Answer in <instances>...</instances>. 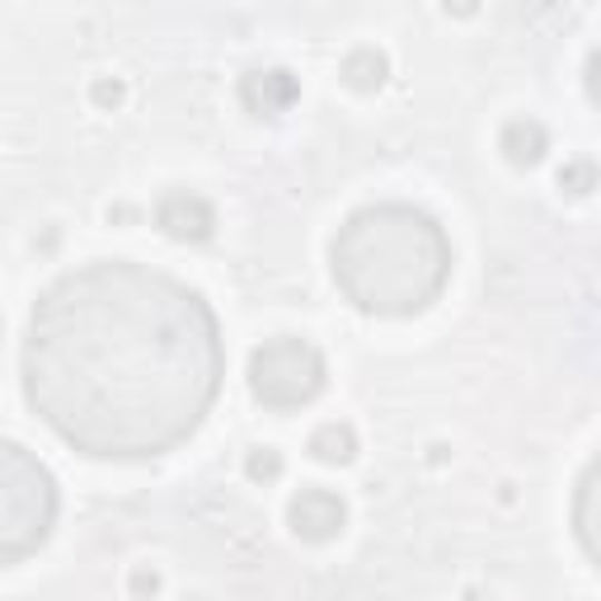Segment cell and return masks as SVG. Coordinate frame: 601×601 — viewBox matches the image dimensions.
<instances>
[{
  "instance_id": "cell-14",
  "label": "cell",
  "mask_w": 601,
  "mask_h": 601,
  "mask_svg": "<svg viewBox=\"0 0 601 601\" xmlns=\"http://www.w3.org/2000/svg\"><path fill=\"white\" fill-rule=\"evenodd\" d=\"M90 99L99 104V109H118V104L127 99V85H122L118 76H99V80L90 85Z\"/></svg>"
},
{
  "instance_id": "cell-7",
  "label": "cell",
  "mask_w": 601,
  "mask_h": 601,
  "mask_svg": "<svg viewBox=\"0 0 601 601\" xmlns=\"http://www.w3.org/2000/svg\"><path fill=\"white\" fill-rule=\"evenodd\" d=\"M300 99V80L287 67H254L240 76V104L254 118H283Z\"/></svg>"
},
{
  "instance_id": "cell-6",
  "label": "cell",
  "mask_w": 601,
  "mask_h": 601,
  "mask_svg": "<svg viewBox=\"0 0 601 601\" xmlns=\"http://www.w3.org/2000/svg\"><path fill=\"white\" fill-rule=\"evenodd\" d=\"M156 226L179 245H203L217 235V207H211L203 193H188V188H175L165 193L156 203Z\"/></svg>"
},
{
  "instance_id": "cell-2",
  "label": "cell",
  "mask_w": 601,
  "mask_h": 601,
  "mask_svg": "<svg viewBox=\"0 0 601 601\" xmlns=\"http://www.w3.org/2000/svg\"><path fill=\"white\" fill-rule=\"evenodd\" d=\"M338 292L367 315H418L451 277V240L437 217L414 203L357 207L329 245Z\"/></svg>"
},
{
  "instance_id": "cell-9",
  "label": "cell",
  "mask_w": 601,
  "mask_h": 601,
  "mask_svg": "<svg viewBox=\"0 0 601 601\" xmlns=\"http://www.w3.org/2000/svg\"><path fill=\"white\" fill-rule=\"evenodd\" d=\"M343 85L357 95H376L385 80H391V57H385L381 48H353L348 57H343V67H338Z\"/></svg>"
},
{
  "instance_id": "cell-4",
  "label": "cell",
  "mask_w": 601,
  "mask_h": 601,
  "mask_svg": "<svg viewBox=\"0 0 601 601\" xmlns=\"http://www.w3.org/2000/svg\"><path fill=\"white\" fill-rule=\"evenodd\" d=\"M329 381L325 353L296 334H277L249 353V395L264 410H300Z\"/></svg>"
},
{
  "instance_id": "cell-3",
  "label": "cell",
  "mask_w": 601,
  "mask_h": 601,
  "mask_svg": "<svg viewBox=\"0 0 601 601\" xmlns=\"http://www.w3.org/2000/svg\"><path fill=\"white\" fill-rule=\"evenodd\" d=\"M57 526V480L29 446L0 437V564L48 545Z\"/></svg>"
},
{
  "instance_id": "cell-10",
  "label": "cell",
  "mask_w": 601,
  "mask_h": 601,
  "mask_svg": "<svg viewBox=\"0 0 601 601\" xmlns=\"http://www.w3.org/2000/svg\"><path fill=\"white\" fill-rule=\"evenodd\" d=\"M311 456L319 465H348L357 456V433L353 423H319L311 433Z\"/></svg>"
},
{
  "instance_id": "cell-15",
  "label": "cell",
  "mask_w": 601,
  "mask_h": 601,
  "mask_svg": "<svg viewBox=\"0 0 601 601\" xmlns=\"http://www.w3.org/2000/svg\"><path fill=\"white\" fill-rule=\"evenodd\" d=\"M132 592H137V597H156V592H160V573H156V569H137V573H132Z\"/></svg>"
},
{
  "instance_id": "cell-5",
  "label": "cell",
  "mask_w": 601,
  "mask_h": 601,
  "mask_svg": "<svg viewBox=\"0 0 601 601\" xmlns=\"http://www.w3.org/2000/svg\"><path fill=\"white\" fill-rule=\"evenodd\" d=\"M287 526L300 535L306 545H329L348 526V503L334 489H300L287 503Z\"/></svg>"
},
{
  "instance_id": "cell-8",
  "label": "cell",
  "mask_w": 601,
  "mask_h": 601,
  "mask_svg": "<svg viewBox=\"0 0 601 601\" xmlns=\"http://www.w3.org/2000/svg\"><path fill=\"white\" fill-rule=\"evenodd\" d=\"M499 150L508 156V165H518V169H535L545 160V150H550V132H545V122H535V118H512L503 122V132H499Z\"/></svg>"
},
{
  "instance_id": "cell-12",
  "label": "cell",
  "mask_w": 601,
  "mask_h": 601,
  "mask_svg": "<svg viewBox=\"0 0 601 601\" xmlns=\"http://www.w3.org/2000/svg\"><path fill=\"white\" fill-rule=\"evenodd\" d=\"M245 475L254 484H273L277 475H283V451H273V446H254L249 456H245Z\"/></svg>"
},
{
  "instance_id": "cell-13",
  "label": "cell",
  "mask_w": 601,
  "mask_h": 601,
  "mask_svg": "<svg viewBox=\"0 0 601 601\" xmlns=\"http://www.w3.org/2000/svg\"><path fill=\"white\" fill-rule=\"evenodd\" d=\"M560 188H564V193H573V198H583V193H592V188H597V165H592L588 156L569 160V165L560 169Z\"/></svg>"
},
{
  "instance_id": "cell-16",
  "label": "cell",
  "mask_w": 601,
  "mask_h": 601,
  "mask_svg": "<svg viewBox=\"0 0 601 601\" xmlns=\"http://www.w3.org/2000/svg\"><path fill=\"white\" fill-rule=\"evenodd\" d=\"M597 67H601V52L592 48V57H588V95L597 99Z\"/></svg>"
},
{
  "instance_id": "cell-11",
  "label": "cell",
  "mask_w": 601,
  "mask_h": 601,
  "mask_svg": "<svg viewBox=\"0 0 601 601\" xmlns=\"http://www.w3.org/2000/svg\"><path fill=\"white\" fill-rule=\"evenodd\" d=\"M592 499H597V465L583 470L578 480V535H583V550L597 554V541H592Z\"/></svg>"
},
{
  "instance_id": "cell-1",
  "label": "cell",
  "mask_w": 601,
  "mask_h": 601,
  "mask_svg": "<svg viewBox=\"0 0 601 601\" xmlns=\"http://www.w3.org/2000/svg\"><path fill=\"white\" fill-rule=\"evenodd\" d=\"M19 372L29 410L80 456L150 461L217 404L221 325L179 277L99 259L42 287Z\"/></svg>"
}]
</instances>
